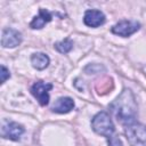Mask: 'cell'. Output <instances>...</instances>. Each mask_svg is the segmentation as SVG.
I'll return each instance as SVG.
<instances>
[{"label":"cell","instance_id":"cell-1","mask_svg":"<svg viewBox=\"0 0 146 146\" xmlns=\"http://www.w3.org/2000/svg\"><path fill=\"white\" fill-rule=\"evenodd\" d=\"M113 116L123 125L136 122L137 103L130 89H124L108 106Z\"/></svg>","mask_w":146,"mask_h":146},{"label":"cell","instance_id":"cell-2","mask_svg":"<svg viewBox=\"0 0 146 146\" xmlns=\"http://www.w3.org/2000/svg\"><path fill=\"white\" fill-rule=\"evenodd\" d=\"M91 128L92 130L106 138H110L113 136L115 131V127L113 124V121L108 113L106 112H98L91 120Z\"/></svg>","mask_w":146,"mask_h":146},{"label":"cell","instance_id":"cell-3","mask_svg":"<svg viewBox=\"0 0 146 146\" xmlns=\"http://www.w3.org/2000/svg\"><path fill=\"white\" fill-rule=\"evenodd\" d=\"M125 137L131 146H146V125L141 123H130L124 125Z\"/></svg>","mask_w":146,"mask_h":146},{"label":"cell","instance_id":"cell-4","mask_svg":"<svg viewBox=\"0 0 146 146\" xmlns=\"http://www.w3.org/2000/svg\"><path fill=\"white\" fill-rule=\"evenodd\" d=\"M24 131H25L24 127L14 121L3 120L2 124H1V137L5 139H10V140H15V141L19 140V138L24 133Z\"/></svg>","mask_w":146,"mask_h":146},{"label":"cell","instance_id":"cell-5","mask_svg":"<svg viewBox=\"0 0 146 146\" xmlns=\"http://www.w3.org/2000/svg\"><path fill=\"white\" fill-rule=\"evenodd\" d=\"M52 89L51 83H47L43 81H36L31 87V94L36 98L40 105L46 106L49 103V90Z\"/></svg>","mask_w":146,"mask_h":146},{"label":"cell","instance_id":"cell-6","mask_svg":"<svg viewBox=\"0 0 146 146\" xmlns=\"http://www.w3.org/2000/svg\"><path fill=\"white\" fill-rule=\"evenodd\" d=\"M140 29V24L136 21H121L119 23H116L113 27H112V33L119 35V36H130L131 34L136 33L138 30Z\"/></svg>","mask_w":146,"mask_h":146},{"label":"cell","instance_id":"cell-7","mask_svg":"<svg viewBox=\"0 0 146 146\" xmlns=\"http://www.w3.org/2000/svg\"><path fill=\"white\" fill-rule=\"evenodd\" d=\"M22 42V34L15 29L6 27L2 31L1 44L3 48H15Z\"/></svg>","mask_w":146,"mask_h":146},{"label":"cell","instance_id":"cell-8","mask_svg":"<svg viewBox=\"0 0 146 146\" xmlns=\"http://www.w3.org/2000/svg\"><path fill=\"white\" fill-rule=\"evenodd\" d=\"M83 22L89 27H98L105 23V15L97 9H89L84 13Z\"/></svg>","mask_w":146,"mask_h":146},{"label":"cell","instance_id":"cell-9","mask_svg":"<svg viewBox=\"0 0 146 146\" xmlns=\"http://www.w3.org/2000/svg\"><path fill=\"white\" fill-rule=\"evenodd\" d=\"M73 108H74V100L72 98H70V97H60L55 102L54 106L51 107V111L55 112V113L64 114V113H68Z\"/></svg>","mask_w":146,"mask_h":146},{"label":"cell","instance_id":"cell-10","mask_svg":"<svg viewBox=\"0 0 146 146\" xmlns=\"http://www.w3.org/2000/svg\"><path fill=\"white\" fill-rule=\"evenodd\" d=\"M52 18L51 14L47 10V9H43V8H40L39 9V15L33 17L32 22L30 23V27L33 29V30H39V29H42L46 23L50 22Z\"/></svg>","mask_w":146,"mask_h":146},{"label":"cell","instance_id":"cell-11","mask_svg":"<svg viewBox=\"0 0 146 146\" xmlns=\"http://www.w3.org/2000/svg\"><path fill=\"white\" fill-rule=\"evenodd\" d=\"M49 62H50V59H49L48 55H46L43 52H35L31 57V64H32V66L34 68H36V70H40V71L41 70H44L49 65Z\"/></svg>","mask_w":146,"mask_h":146},{"label":"cell","instance_id":"cell-12","mask_svg":"<svg viewBox=\"0 0 146 146\" xmlns=\"http://www.w3.org/2000/svg\"><path fill=\"white\" fill-rule=\"evenodd\" d=\"M55 49L60 54H67L73 49V41L70 38H66L62 41H58L54 44Z\"/></svg>","mask_w":146,"mask_h":146},{"label":"cell","instance_id":"cell-13","mask_svg":"<svg viewBox=\"0 0 146 146\" xmlns=\"http://www.w3.org/2000/svg\"><path fill=\"white\" fill-rule=\"evenodd\" d=\"M105 68H104V66L103 65H100V64H89L88 66H86V68H84V71L87 72V73H99L100 71H104Z\"/></svg>","mask_w":146,"mask_h":146},{"label":"cell","instance_id":"cell-14","mask_svg":"<svg viewBox=\"0 0 146 146\" xmlns=\"http://www.w3.org/2000/svg\"><path fill=\"white\" fill-rule=\"evenodd\" d=\"M0 75H1V83H5L6 80L10 78V72H9V70H8L5 65H1V72H0Z\"/></svg>","mask_w":146,"mask_h":146},{"label":"cell","instance_id":"cell-15","mask_svg":"<svg viewBox=\"0 0 146 146\" xmlns=\"http://www.w3.org/2000/svg\"><path fill=\"white\" fill-rule=\"evenodd\" d=\"M107 144L108 146H122L121 139L116 136H111L110 138H107Z\"/></svg>","mask_w":146,"mask_h":146},{"label":"cell","instance_id":"cell-16","mask_svg":"<svg viewBox=\"0 0 146 146\" xmlns=\"http://www.w3.org/2000/svg\"><path fill=\"white\" fill-rule=\"evenodd\" d=\"M143 71H144V73L146 74V66H144V68H143Z\"/></svg>","mask_w":146,"mask_h":146}]
</instances>
